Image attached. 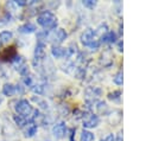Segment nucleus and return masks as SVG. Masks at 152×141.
Here are the masks:
<instances>
[{
    "instance_id": "1",
    "label": "nucleus",
    "mask_w": 152,
    "mask_h": 141,
    "mask_svg": "<svg viewBox=\"0 0 152 141\" xmlns=\"http://www.w3.org/2000/svg\"><path fill=\"white\" fill-rule=\"evenodd\" d=\"M37 23L45 28V31H51L57 26V18L50 11H44L37 17Z\"/></svg>"
},
{
    "instance_id": "2",
    "label": "nucleus",
    "mask_w": 152,
    "mask_h": 141,
    "mask_svg": "<svg viewBox=\"0 0 152 141\" xmlns=\"http://www.w3.org/2000/svg\"><path fill=\"white\" fill-rule=\"evenodd\" d=\"M14 109L17 111V115H20V116H24V117H27V118H31L32 113H33L32 105L30 104V102L27 100H24V98L23 100H19L15 103Z\"/></svg>"
},
{
    "instance_id": "3",
    "label": "nucleus",
    "mask_w": 152,
    "mask_h": 141,
    "mask_svg": "<svg viewBox=\"0 0 152 141\" xmlns=\"http://www.w3.org/2000/svg\"><path fill=\"white\" fill-rule=\"evenodd\" d=\"M96 39V31L93 28H87L81 34V43L84 46H89L91 43H94Z\"/></svg>"
},
{
    "instance_id": "4",
    "label": "nucleus",
    "mask_w": 152,
    "mask_h": 141,
    "mask_svg": "<svg viewBox=\"0 0 152 141\" xmlns=\"http://www.w3.org/2000/svg\"><path fill=\"white\" fill-rule=\"evenodd\" d=\"M44 58H45V43L38 40L34 49V64H39V62Z\"/></svg>"
},
{
    "instance_id": "5",
    "label": "nucleus",
    "mask_w": 152,
    "mask_h": 141,
    "mask_svg": "<svg viewBox=\"0 0 152 141\" xmlns=\"http://www.w3.org/2000/svg\"><path fill=\"white\" fill-rule=\"evenodd\" d=\"M99 122H100V118L95 114H88V115H84V117H83V127L84 128H94L99 124Z\"/></svg>"
},
{
    "instance_id": "6",
    "label": "nucleus",
    "mask_w": 152,
    "mask_h": 141,
    "mask_svg": "<svg viewBox=\"0 0 152 141\" xmlns=\"http://www.w3.org/2000/svg\"><path fill=\"white\" fill-rule=\"evenodd\" d=\"M66 126L64 122H58L52 127V134L56 139H63L66 135Z\"/></svg>"
},
{
    "instance_id": "7",
    "label": "nucleus",
    "mask_w": 152,
    "mask_h": 141,
    "mask_svg": "<svg viewBox=\"0 0 152 141\" xmlns=\"http://www.w3.org/2000/svg\"><path fill=\"white\" fill-rule=\"evenodd\" d=\"M66 37H68V33H66V31L63 30V28H57V30L52 33V36H51V38L53 39V41L57 43V44H59V43H62L63 40H65Z\"/></svg>"
},
{
    "instance_id": "8",
    "label": "nucleus",
    "mask_w": 152,
    "mask_h": 141,
    "mask_svg": "<svg viewBox=\"0 0 152 141\" xmlns=\"http://www.w3.org/2000/svg\"><path fill=\"white\" fill-rule=\"evenodd\" d=\"M38 126L34 122H30L24 127V136L25 137H32L34 136V134L37 133Z\"/></svg>"
},
{
    "instance_id": "9",
    "label": "nucleus",
    "mask_w": 152,
    "mask_h": 141,
    "mask_svg": "<svg viewBox=\"0 0 152 141\" xmlns=\"http://www.w3.org/2000/svg\"><path fill=\"white\" fill-rule=\"evenodd\" d=\"M51 53L55 58H63V57H66V49L62 46H53L51 50Z\"/></svg>"
},
{
    "instance_id": "10",
    "label": "nucleus",
    "mask_w": 152,
    "mask_h": 141,
    "mask_svg": "<svg viewBox=\"0 0 152 141\" xmlns=\"http://www.w3.org/2000/svg\"><path fill=\"white\" fill-rule=\"evenodd\" d=\"M17 56V51L14 50V47H7L2 55H1V58L4 60H13V58Z\"/></svg>"
},
{
    "instance_id": "11",
    "label": "nucleus",
    "mask_w": 152,
    "mask_h": 141,
    "mask_svg": "<svg viewBox=\"0 0 152 141\" xmlns=\"http://www.w3.org/2000/svg\"><path fill=\"white\" fill-rule=\"evenodd\" d=\"M84 94L87 97H96V96L101 95V89L97 86H88L84 90Z\"/></svg>"
},
{
    "instance_id": "12",
    "label": "nucleus",
    "mask_w": 152,
    "mask_h": 141,
    "mask_svg": "<svg viewBox=\"0 0 152 141\" xmlns=\"http://www.w3.org/2000/svg\"><path fill=\"white\" fill-rule=\"evenodd\" d=\"M37 28H36V25L34 24H32V23H25L24 25H21L20 27H19V32H21V33H32V32H34Z\"/></svg>"
},
{
    "instance_id": "13",
    "label": "nucleus",
    "mask_w": 152,
    "mask_h": 141,
    "mask_svg": "<svg viewBox=\"0 0 152 141\" xmlns=\"http://www.w3.org/2000/svg\"><path fill=\"white\" fill-rule=\"evenodd\" d=\"M2 94L5 96H13L15 94V85L12 83H5L2 86Z\"/></svg>"
},
{
    "instance_id": "14",
    "label": "nucleus",
    "mask_w": 152,
    "mask_h": 141,
    "mask_svg": "<svg viewBox=\"0 0 152 141\" xmlns=\"http://www.w3.org/2000/svg\"><path fill=\"white\" fill-rule=\"evenodd\" d=\"M115 39H116V36H115V32H113V31H107L102 36V41H104V43H113V41H115Z\"/></svg>"
},
{
    "instance_id": "15",
    "label": "nucleus",
    "mask_w": 152,
    "mask_h": 141,
    "mask_svg": "<svg viewBox=\"0 0 152 141\" xmlns=\"http://www.w3.org/2000/svg\"><path fill=\"white\" fill-rule=\"evenodd\" d=\"M13 38V33L11 31H1L0 32V41L1 43H8Z\"/></svg>"
},
{
    "instance_id": "16",
    "label": "nucleus",
    "mask_w": 152,
    "mask_h": 141,
    "mask_svg": "<svg viewBox=\"0 0 152 141\" xmlns=\"http://www.w3.org/2000/svg\"><path fill=\"white\" fill-rule=\"evenodd\" d=\"M81 141H94L95 140V136L89 130H82L81 133V137H80Z\"/></svg>"
},
{
    "instance_id": "17",
    "label": "nucleus",
    "mask_w": 152,
    "mask_h": 141,
    "mask_svg": "<svg viewBox=\"0 0 152 141\" xmlns=\"http://www.w3.org/2000/svg\"><path fill=\"white\" fill-rule=\"evenodd\" d=\"M32 100H33L34 102H37V103L40 105V108H43V109H48V108H49L48 102H46V101H44V100H42V98H39L38 96H37V97H36V96H33V97H32Z\"/></svg>"
},
{
    "instance_id": "18",
    "label": "nucleus",
    "mask_w": 152,
    "mask_h": 141,
    "mask_svg": "<svg viewBox=\"0 0 152 141\" xmlns=\"http://www.w3.org/2000/svg\"><path fill=\"white\" fill-rule=\"evenodd\" d=\"M113 81H114V83H115V84H118V85L122 84V71L116 72V73H115V76L113 77Z\"/></svg>"
},
{
    "instance_id": "19",
    "label": "nucleus",
    "mask_w": 152,
    "mask_h": 141,
    "mask_svg": "<svg viewBox=\"0 0 152 141\" xmlns=\"http://www.w3.org/2000/svg\"><path fill=\"white\" fill-rule=\"evenodd\" d=\"M96 109H97V111L100 114L106 113L107 111V104H106V102H99L97 105H96Z\"/></svg>"
},
{
    "instance_id": "20",
    "label": "nucleus",
    "mask_w": 152,
    "mask_h": 141,
    "mask_svg": "<svg viewBox=\"0 0 152 141\" xmlns=\"http://www.w3.org/2000/svg\"><path fill=\"white\" fill-rule=\"evenodd\" d=\"M10 19H11V13H10V12H6L5 15H4V17L1 18V20H0V26L8 24V23H10Z\"/></svg>"
},
{
    "instance_id": "21",
    "label": "nucleus",
    "mask_w": 152,
    "mask_h": 141,
    "mask_svg": "<svg viewBox=\"0 0 152 141\" xmlns=\"http://www.w3.org/2000/svg\"><path fill=\"white\" fill-rule=\"evenodd\" d=\"M32 91L33 92H37V94H43L44 85L43 84H34V85H32Z\"/></svg>"
},
{
    "instance_id": "22",
    "label": "nucleus",
    "mask_w": 152,
    "mask_h": 141,
    "mask_svg": "<svg viewBox=\"0 0 152 141\" xmlns=\"http://www.w3.org/2000/svg\"><path fill=\"white\" fill-rule=\"evenodd\" d=\"M82 4L87 8H94L96 6V1H94V0H84Z\"/></svg>"
},
{
    "instance_id": "23",
    "label": "nucleus",
    "mask_w": 152,
    "mask_h": 141,
    "mask_svg": "<svg viewBox=\"0 0 152 141\" xmlns=\"http://www.w3.org/2000/svg\"><path fill=\"white\" fill-rule=\"evenodd\" d=\"M24 83H25V85H27V86H32V77H31L30 75L25 76V77H24Z\"/></svg>"
},
{
    "instance_id": "24",
    "label": "nucleus",
    "mask_w": 152,
    "mask_h": 141,
    "mask_svg": "<svg viewBox=\"0 0 152 141\" xmlns=\"http://www.w3.org/2000/svg\"><path fill=\"white\" fill-rule=\"evenodd\" d=\"M120 95H121V92L120 91H114V92H112V94H109V98L110 100H118L119 97H120Z\"/></svg>"
},
{
    "instance_id": "25",
    "label": "nucleus",
    "mask_w": 152,
    "mask_h": 141,
    "mask_svg": "<svg viewBox=\"0 0 152 141\" xmlns=\"http://www.w3.org/2000/svg\"><path fill=\"white\" fill-rule=\"evenodd\" d=\"M101 141H115V137H114V135L113 134H108L104 139H102Z\"/></svg>"
},
{
    "instance_id": "26",
    "label": "nucleus",
    "mask_w": 152,
    "mask_h": 141,
    "mask_svg": "<svg viewBox=\"0 0 152 141\" xmlns=\"http://www.w3.org/2000/svg\"><path fill=\"white\" fill-rule=\"evenodd\" d=\"M14 4L17 6H25V5H27V1H25V0H15Z\"/></svg>"
},
{
    "instance_id": "27",
    "label": "nucleus",
    "mask_w": 152,
    "mask_h": 141,
    "mask_svg": "<svg viewBox=\"0 0 152 141\" xmlns=\"http://www.w3.org/2000/svg\"><path fill=\"white\" fill-rule=\"evenodd\" d=\"M15 92H19V94H23L24 92V88L21 86V84H17L15 85Z\"/></svg>"
},
{
    "instance_id": "28",
    "label": "nucleus",
    "mask_w": 152,
    "mask_h": 141,
    "mask_svg": "<svg viewBox=\"0 0 152 141\" xmlns=\"http://www.w3.org/2000/svg\"><path fill=\"white\" fill-rule=\"evenodd\" d=\"M44 141H52V140H44Z\"/></svg>"
},
{
    "instance_id": "29",
    "label": "nucleus",
    "mask_w": 152,
    "mask_h": 141,
    "mask_svg": "<svg viewBox=\"0 0 152 141\" xmlns=\"http://www.w3.org/2000/svg\"><path fill=\"white\" fill-rule=\"evenodd\" d=\"M0 103H1V98H0Z\"/></svg>"
}]
</instances>
